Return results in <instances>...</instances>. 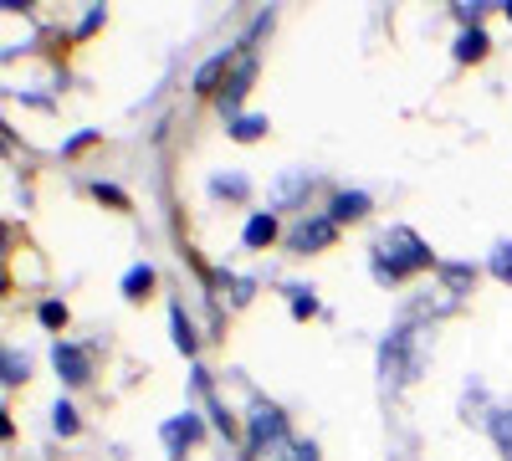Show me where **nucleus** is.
Masks as SVG:
<instances>
[{
    "label": "nucleus",
    "mask_w": 512,
    "mask_h": 461,
    "mask_svg": "<svg viewBox=\"0 0 512 461\" xmlns=\"http://www.w3.org/2000/svg\"><path fill=\"white\" fill-rule=\"evenodd\" d=\"M241 241H246L251 251H262V246H272V241H277V216H272V211H256V216L246 221Z\"/></svg>",
    "instance_id": "9b49d317"
},
{
    "label": "nucleus",
    "mask_w": 512,
    "mask_h": 461,
    "mask_svg": "<svg viewBox=\"0 0 512 461\" xmlns=\"http://www.w3.org/2000/svg\"><path fill=\"white\" fill-rule=\"evenodd\" d=\"M487 57V31L472 26V31H461L456 36V62H482Z\"/></svg>",
    "instance_id": "ddd939ff"
},
{
    "label": "nucleus",
    "mask_w": 512,
    "mask_h": 461,
    "mask_svg": "<svg viewBox=\"0 0 512 461\" xmlns=\"http://www.w3.org/2000/svg\"><path fill=\"white\" fill-rule=\"evenodd\" d=\"M210 195L246 200V195H251V180H246V175H210Z\"/></svg>",
    "instance_id": "6ab92c4d"
},
{
    "label": "nucleus",
    "mask_w": 512,
    "mask_h": 461,
    "mask_svg": "<svg viewBox=\"0 0 512 461\" xmlns=\"http://www.w3.org/2000/svg\"><path fill=\"white\" fill-rule=\"evenodd\" d=\"M487 272H492L497 282H507V287H512V241H497V246H492Z\"/></svg>",
    "instance_id": "aec40b11"
},
{
    "label": "nucleus",
    "mask_w": 512,
    "mask_h": 461,
    "mask_svg": "<svg viewBox=\"0 0 512 461\" xmlns=\"http://www.w3.org/2000/svg\"><path fill=\"white\" fill-rule=\"evenodd\" d=\"M287 441V415L272 405V400H251V410H246V461L251 456H262L267 446H282Z\"/></svg>",
    "instance_id": "7ed1b4c3"
},
{
    "label": "nucleus",
    "mask_w": 512,
    "mask_h": 461,
    "mask_svg": "<svg viewBox=\"0 0 512 461\" xmlns=\"http://www.w3.org/2000/svg\"><path fill=\"white\" fill-rule=\"evenodd\" d=\"M169 333H175V349L180 354H195V328H190V318H185L180 303H169Z\"/></svg>",
    "instance_id": "2eb2a0df"
},
{
    "label": "nucleus",
    "mask_w": 512,
    "mask_h": 461,
    "mask_svg": "<svg viewBox=\"0 0 512 461\" xmlns=\"http://www.w3.org/2000/svg\"><path fill=\"white\" fill-rule=\"evenodd\" d=\"M287 308H292V318H313L318 313V298H313V287H287Z\"/></svg>",
    "instance_id": "412c9836"
},
{
    "label": "nucleus",
    "mask_w": 512,
    "mask_h": 461,
    "mask_svg": "<svg viewBox=\"0 0 512 461\" xmlns=\"http://www.w3.org/2000/svg\"><path fill=\"white\" fill-rule=\"evenodd\" d=\"M333 236H338V226L328 216H303V221L287 231V246L297 251V257H313V251H328L333 246Z\"/></svg>",
    "instance_id": "39448f33"
},
{
    "label": "nucleus",
    "mask_w": 512,
    "mask_h": 461,
    "mask_svg": "<svg viewBox=\"0 0 512 461\" xmlns=\"http://www.w3.org/2000/svg\"><path fill=\"white\" fill-rule=\"evenodd\" d=\"M308 190H313V175H308V170L277 175V185H272V211H292V205H303Z\"/></svg>",
    "instance_id": "6e6552de"
},
{
    "label": "nucleus",
    "mask_w": 512,
    "mask_h": 461,
    "mask_svg": "<svg viewBox=\"0 0 512 461\" xmlns=\"http://www.w3.org/2000/svg\"><path fill=\"white\" fill-rule=\"evenodd\" d=\"M251 82H256V57L246 52V57H241V62H236L231 72H226V88H221V108H226L231 118H236V108H241V98L251 93Z\"/></svg>",
    "instance_id": "0eeeda50"
},
{
    "label": "nucleus",
    "mask_w": 512,
    "mask_h": 461,
    "mask_svg": "<svg viewBox=\"0 0 512 461\" xmlns=\"http://www.w3.org/2000/svg\"><path fill=\"white\" fill-rule=\"evenodd\" d=\"M52 431H57V436H77V410H72L67 400L52 405Z\"/></svg>",
    "instance_id": "4be33fe9"
},
{
    "label": "nucleus",
    "mask_w": 512,
    "mask_h": 461,
    "mask_svg": "<svg viewBox=\"0 0 512 461\" xmlns=\"http://www.w3.org/2000/svg\"><path fill=\"white\" fill-rule=\"evenodd\" d=\"M287 461H318V446H292Z\"/></svg>",
    "instance_id": "c85d7f7f"
},
{
    "label": "nucleus",
    "mask_w": 512,
    "mask_h": 461,
    "mask_svg": "<svg viewBox=\"0 0 512 461\" xmlns=\"http://www.w3.org/2000/svg\"><path fill=\"white\" fill-rule=\"evenodd\" d=\"M93 195H98V200H108V205H118V211H123V205H128V195H123L118 185H103V180L93 185Z\"/></svg>",
    "instance_id": "bb28decb"
},
{
    "label": "nucleus",
    "mask_w": 512,
    "mask_h": 461,
    "mask_svg": "<svg viewBox=\"0 0 512 461\" xmlns=\"http://www.w3.org/2000/svg\"><path fill=\"white\" fill-rule=\"evenodd\" d=\"M425 267H436V257H431V246H425L410 226H390L379 241H374V277L390 287V282H405V277H415V272H425Z\"/></svg>",
    "instance_id": "f257e3e1"
},
{
    "label": "nucleus",
    "mask_w": 512,
    "mask_h": 461,
    "mask_svg": "<svg viewBox=\"0 0 512 461\" xmlns=\"http://www.w3.org/2000/svg\"><path fill=\"white\" fill-rule=\"evenodd\" d=\"M436 272H441V287L456 292V298H466V292L477 287V267H472V262H441Z\"/></svg>",
    "instance_id": "9d476101"
},
{
    "label": "nucleus",
    "mask_w": 512,
    "mask_h": 461,
    "mask_svg": "<svg viewBox=\"0 0 512 461\" xmlns=\"http://www.w3.org/2000/svg\"><path fill=\"white\" fill-rule=\"evenodd\" d=\"M52 369H57V380L62 385H88V374H93V364H88V349H77V344H52Z\"/></svg>",
    "instance_id": "423d86ee"
},
{
    "label": "nucleus",
    "mask_w": 512,
    "mask_h": 461,
    "mask_svg": "<svg viewBox=\"0 0 512 461\" xmlns=\"http://www.w3.org/2000/svg\"><path fill=\"white\" fill-rule=\"evenodd\" d=\"M262 134H267V118H262V113H236V118H231V139H236V144H256Z\"/></svg>",
    "instance_id": "4468645a"
},
{
    "label": "nucleus",
    "mask_w": 512,
    "mask_h": 461,
    "mask_svg": "<svg viewBox=\"0 0 512 461\" xmlns=\"http://www.w3.org/2000/svg\"><path fill=\"white\" fill-rule=\"evenodd\" d=\"M159 441H164V456H169V461H185V451L200 441V415H195V410L169 415V421L159 426Z\"/></svg>",
    "instance_id": "20e7f679"
},
{
    "label": "nucleus",
    "mask_w": 512,
    "mask_h": 461,
    "mask_svg": "<svg viewBox=\"0 0 512 461\" xmlns=\"http://www.w3.org/2000/svg\"><path fill=\"white\" fill-rule=\"evenodd\" d=\"M36 318L47 323V328H62V323H67V308H62V303H41V313H36Z\"/></svg>",
    "instance_id": "a878e982"
},
{
    "label": "nucleus",
    "mask_w": 512,
    "mask_h": 461,
    "mask_svg": "<svg viewBox=\"0 0 512 461\" xmlns=\"http://www.w3.org/2000/svg\"><path fill=\"white\" fill-rule=\"evenodd\" d=\"M251 292H256V282L251 277H231V303L241 308V303H251Z\"/></svg>",
    "instance_id": "393cba45"
},
{
    "label": "nucleus",
    "mask_w": 512,
    "mask_h": 461,
    "mask_svg": "<svg viewBox=\"0 0 512 461\" xmlns=\"http://www.w3.org/2000/svg\"><path fill=\"white\" fill-rule=\"evenodd\" d=\"M482 11H487L482 0H461V6H456V21H461L466 31H472V26H482Z\"/></svg>",
    "instance_id": "b1692460"
},
{
    "label": "nucleus",
    "mask_w": 512,
    "mask_h": 461,
    "mask_svg": "<svg viewBox=\"0 0 512 461\" xmlns=\"http://www.w3.org/2000/svg\"><path fill=\"white\" fill-rule=\"evenodd\" d=\"M492 410L497 405H487L482 385H466V395H461V415H466V421H492Z\"/></svg>",
    "instance_id": "f3484780"
},
{
    "label": "nucleus",
    "mask_w": 512,
    "mask_h": 461,
    "mask_svg": "<svg viewBox=\"0 0 512 461\" xmlns=\"http://www.w3.org/2000/svg\"><path fill=\"white\" fill-rule=\"evenodd\" d=\"M26 374H31V359L21 349H6V385H21Z\"/></svg>",
    "instance_id": "5701e85b"
},
{
    "label": "nucleus",
    "mask_w": 512,
    "mask_h": 461,
    "mask_svg": "<svg viewBox=\"0 0 512 461\" xmlns=\"http://www.w3.org/2000/svg\"><path fill=\"white\" fill-rule=\"evenodd\" d=\"M231 72V52H216V57H205L195 67V93H216V82Z\"/></svg>",
    "instance_id": "f8f14e48"
},
{
    "label": "nucleus",
    "mask_w": 512,
    "mask_h": 461,
    "mask_svg": "<svg viewBox=\"0 0 512 461\" xmlns=\"http://www.w3.org/2000/svg\"><path fill=\"white\" fill-rule=\"evenodd\" d=\"M425 359H431V339H425V328L400 323L390 339L379 344V374H384V385H410V380H420Z\"/></svg>",
    "instance_id": "f03ea898"
},
{
    "label": "nucleus",
    "mask_w": 512,
    "mask_h": 461,
    "mask_svg": "<svg viewBox=\"0 0 512 461\" xmlns=\"http://www.w3.org/2000/svg\"><path fill=\"white\" fill-rule=\"evenodd\" d=\"M98 26H103V6H93L88 16H82V26H77V36H93Z\"/></svg>",
    "instance_id": "cd10ccee"
},
{
    "label": "nucleus",
    "mask_w": 512,
    "mask_h": 461,
    "mask_svg": "<svg viewBox=\"0 0 512 461\" xmlns=\"http://www.w3.org/2000/svg\"><path fill=\"white\" fill-rule=\"evenodd\" d=\"M364 216H369V195H364V190H338L333 205H328V221H333V226H354V221H364Z\"/></svg>",
    "instance_id": "1a4fd4ad"
},
{
    "label": "nucleus",
    "mask_w": 512,
    "mask_h": 461,
    "mask_svg": "<svg viewBox=\"0 0 512 461\" xmlns=\"http://www.w3.org/2000/svg\"><path fill=\"white\" fill-rule=\"evenodd\" d=\"M487 431H492V441H497V451H502V461H512V410H492V421H487Z\"/></svg>",
    "instance_id": "dca6fc26"
},
{
    "label": "nucleus",
    "mask_w": 512,
    "mask_h": 461,
    "mask_svg": "<svg viewBox=\"0 0 512 461\" xmlns=\"http://www.w3.org/2000/svg\"><path fill=\"white\" fill-rule=\"evenodd\" d=\"M149 287H154V267H149V262H139V267L123 272V298H144Z\"/></svg>",
    "instance_id": "a211bd4d"
},
{
    "label": "nucleus",
    "mask_w": 512,
    "mask_h": 461,
    "mask_svg": "<svg viewBox=\"0 0 512 461\" xmlns=\"http://www.w3.org/2000/svg\"><path fill=\"white\" fill-rule=\"evenodd\" d=\"M502 11H507V21H512V0H502Z\"/></svg>",
    "instance_id": "c756f323"
}]
</instances>
